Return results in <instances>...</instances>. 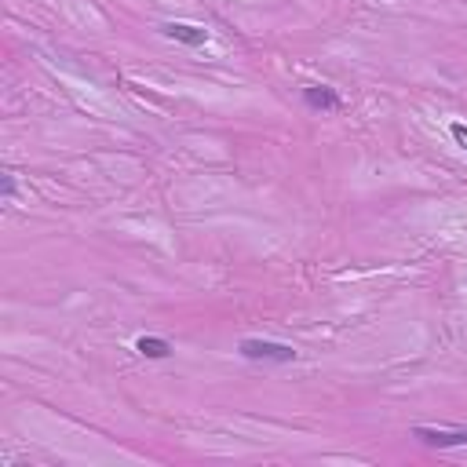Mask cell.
<instances>
[{
    "instance_id": "cell-1",
    "label": "cell",
    "mask_w": 467,
    "mask_h": 467,
    "mask_svg": "<svg viewBox=\"0 0 467 467\" xmlns=\"http://www.w3.org/2000/svg\"><path fill=\"white\" fill-rule=\"evenodd\" d=\"M237 354L248 361H277V365L296 361V351L289 344H274V339H241Z\"/></svg>"
},
{
    "instance_id": "cell-2",
    "label": "cell",
    "mask_w": 467,
    "mask_h": 467,
    "mask_svg": "<svg viewBox=\"0 0 467 467\" xmlns=\"http://www.w3.org/2000/svg\"><path fill=\"white\" fill-rule=\"evenodd\" d=\"M413 438L431 449H456L467 446V427H413Z\"/></svg>"
},
{
    "instance_id": "cell-3",
    "label": "cell",
    "mask_w": 467,
    "mask_h": 467,
    "mask_svg": "<svg viewBox=\"0 0 467 467\" xmlns=\"http://www.w3.org/2000/svg\"><path fill=\"white\" fill-rule=\"evenodd\" d=\"M161 34L186 44V48H205L208 44V29L205 26H194V22H165L161 26Z\"/></svg>"
},
{
    "instance_id": "cell-4",
    "label": "cell",
    "mask_w": 467,
    "mask_h": 467,
    "mask_svg": "<svg viewBox=\"0 0 467 467\" xmlns=\"http://www.w3.org/2000/svg\"><path fill=\"white\" fill-rule=\"evenodd\" d=\"M303 103H307L310 110H344V99H339V91L329 88V84L303 88Z\"/></svg>"
},
{
    "instance_id": "cell-5",
    "label": "cell",
    "mask_w": 467,
    "mask_h": 467,
    "mask_svg": "<svg viewBox=\"0 0 467 467\" xmlns=\"http://www.w3.org/2000/svg\"><path fill=\"white\" fill-rule=\"evenodd\" d=\"M135 351H139L143 358L161 361V358L172 354V344H168V339H161V336H139V339H135Z\"/></svg>"
},
{
    "instance_id": "cell-6",
    "label": "cell",
    "mask_w": 467,
    "mask_h": 467,
    "mask_svg": "<svg viewBox=\"0 0 467 467\" xmlns=\"http://www.w3.org/2000/svg\"><path fill=\"white\" fill-rule=\"evenodd\" d=\"M449 135H453V139L467 150V124H460V120H456V124H449Z\"/></svg>"
},
{
    "instance_id": "cell-7",
    "label": "cell",
    "mask_w": 467,
    "mask_h": 467,
    "mask_svg": "<svg viewBox=\"0 0 467 467\" xmlns=\"http://www.w3.org/2000/svg\"><path fill=\"white\" fill-rule=\"evenodd\" d=\"M11 197H15V175L8 172L4 175V201H11Z\"/></svg>"
}]
</instances>
